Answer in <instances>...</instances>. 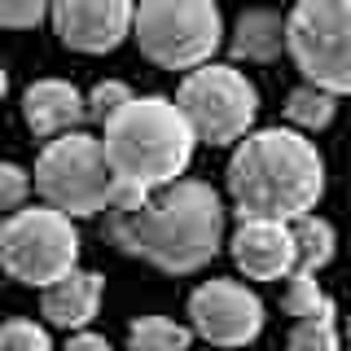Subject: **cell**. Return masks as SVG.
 <instances>
[{"label": "cell", "instance_id": "ac0fdd59", "mask_svg": "<svg viewBox=\"0 0 351 351\" xmlns=\"http://www.w3.org/2000/svg\"><path fill=\"white\" fill-rule=\"evenodd\" d=\"M281 307H285V316H294V325H299V321H312V316L334 312V299L321 290V281H316L312 272H294V277L285 281Z\"/></svg>", "mask_w": 351, "mask_h": 351}, {"label": "cell", "instance_id": "d6986e66", "mask_svg": "<svg viewBox=\"0 0 351 351\" xmlns=\"http://www.w3.org/2000/svg\"><path fill=\"white\" fill-rule=\"evenodd\" d=\"M285 351H338L334 312L312 316V321H299V325L290 329V343H285Z\"/></svg>", "mask_w": 351, "mask_h": 351}, {"label": "cell", "instance_id": "ffe728a7", "mask_svg": "<svg viewBox=\"0 0 351 351\" xmlns=\"http://www.w3.org/2000/svg\"><path fill=\"white\" fill-rule=\"evenodd\" d=\"M132 97H136V93H132L123 80H101V84L93 88V93H88V119L106 128L123 106H132Z\"/></svg>", "mask_w": 351, "mask_h": 351}, {"label": "cell", "instance_id": "30bf717a", "mask_svg": "<svg viewBox=\"0 0 351 351\" xmlns=\"http://www.w3.org/2000/svg\"><path fill=\"white\" fill-rule=\"evenodd\" d=\"M136 5L128 0H62L53 5V27L75 53H114L132 36Z\"/></svg>", "mask_w": 351, "mask_h": 351}, {"label": "cell", "instance_id": "44dd1931", "mask_svg": "<svg viewBox=\"0 0 351 351\" xmlns=\"http://www.w3.org/2000/svg\"><path fill=\"white\" fill-rule=\"evenodd\" d=\"M0 351H53L49 329L27 321V316H14V321L0 325Z\"/></svg>", "mask_w": 351, "mask_h": 351}, {"label": "cell", "instance_id": "5b68a950", "mask_svg": "<svg viewBox=\"0 0 351 351\" xmlns=\"http://www.w3.org/2000/svg\"><path fill=\"white\" fill-rule=\"evenodd\" d=\"M132 40L162 71H202L224 44V14L211 0H145L136 5Z\"/></svg>", "mask_w": 351, "mask_h": 351}, {"label": "cell", "instance_id": "9c48e42d", "mask_svg": "<svg viewBox=\"0 0 351 351\" xmlns=\"http://www.w3.org/2000/svg\"><path fill=\"white\" fill-rule=\"evenodd\" d=\"M189 329L215 347H250L263 329V299L228 277L202 281L189 294Z\"/></svg>", "mask_w": 351, "mask_h": 351}, {"label": "cell", "instance_id": "4fadbf2b", "mask_svg": "<svg viewBox=\"0 0 351 351\" xmlns=\"http://www.w3.org/2000/svg\"><path fill=\"white\" fill-rule=\"evenodd\" d=\"M101 294H106L101 272H93V268H75L71 277H62L58 285H49V290H44L40 312H44V321H49V325L80 334V329L93 325L97 307H101Z\"/></svg>", "mask_w": 351, "mask_h": 351}, {"label": "cell", "instance_id": "3957f363", "mask_svg": "<svg viewBox=\"0 0 351 351\" xmlns=\"http://www.w3.org/2000/svg\"><path fill=\"white\" fill-rule=\"evenodd\" d=\"M193 145L197 136L189 119H184V110L162 93L132 97V106H123L101 128V149L110 171L123 189H136V193L171 189L189 167Z\"/></svg>", "mask_w": 351, "mask_h": 351}, {"label": "cell", "instance_id": "7c38bea8", "mask_svg": "<svg viewBox=\"0 0 351 351\" xmlns=\"http://www.w3.org/2000/svg\"><path fill=\"white\" fill-rule=\"evenodd\" d=\"M22 119H27V128L44 141L71 136V132H84L88 97L66 80H36L22 93Z\"/></svg>", "mask_w": 351, "mask_h": 351}, {"label": "cell", "instance_id": "ba28073f", "mask_svg": "<svg viewBox=\"0 0 351 351\" xmlns=\"http://www.w3.org/2000/svg\"><path fill=\"white\" fill-rule=\"evenodd\" d=\"M176 106L184 110L197 141H206V145H233L237 141L241 145L259 114V88L246 80V71L211 62L202 71L184 75Z\"/></svg>", "mask_w": 351, "mask_h": 351}, {"label": "cell", "instance_id": "7a4b0ae2", "mask_svg": "<svg viewBox=\"0 0 351 351\" xmlns=\"http://www.w3.org/2000/svg\"><path fill=\"white\" fill-rule=\"evenodd\" d=\"M325 193V158L294 128H259L228 158V197L241 219L299 224Z\"/></svg>", "mask_w": 351, "mask_h": 351}, {"label": "cell", "instance_id": "52a82bcc", "mask_svg": "<svg viewBox=\"0 0 351 351\" xmlns=\"http://www.w3.org/2000/svg\"><path fill=\"white\" fill-rule=\"evenodd\" d=\"M285 53L312 88L351 93V0H299L285 14Z\"/></svg>", "mask_w": 351, "mask_h": 351}, {"label": "cell", "instance_id": "6da1fadb", "mask_svg": "<svg viewBox=\"0 0 351 351\" xmlns=\"http://www.w3.org/2000/svg\"><path fill=\"white\" fill-rule=\"evenodd\" d=\"M106 237L123 255H136L162 272H197L224 246V202L206 180H176L171 189H123L106 211Z\"/></svg>", "mask_w": 351, "mask_h": 351}, {"label": "cell", "instance_id": "9a60e30c", "mask_svg": "<svg viewBox=\"0 0 351 351\" xmlns=\"http://www.w3.org/2000/svg\"><path fill=\"white\" fill-rule=\"evenodd\" d=\"M193 329L171 316H141L128 325V351H189Z\"/></svg>", "mask_w": 351, "mask_h": 351}, {"label": "cell", "instance_id": "cb8c5ba5", "mask_svg": "<svg viewBox=\"0 0 351 351\" xmlns=\"http://www.w3.org/2000/svg\"><path fill=\"white\" fill-rule=\"evenodd\" d=\"M66 351H114L106 334H93V329H80V334L66 338Z\"/></svg>", "mask_w": 351, "mask_h": 351}, {"label": "cell", "instance_id": "2e32d148", "mask_svg": "<svg viewBox=\"0 0 351 351\" xmlns=\"http://www.w3.org/2000/svg\"><path fill=\"white\" fill-rule=\"evenodd\" d=\"M294 228V255H299V272H321L329 259H334V250H338V233H334V224L321 215H307L299 219V224H290Z\"/></svg>", "mask_w": 351, "mask_h": 351}, {"label": "cell", "instance_id": "277c9868", "mask_svg": "<svg viewBox=\"0 0 351 351\" xmlns=\"http://www.w3.org/2000/svg\"><path fill=\"white\" fill-rule=\"evenodd\" d=\"M31 180H36L44 206H53V211L71 219L106 215L123 193V184L114 180V171L106 162L101 136H88V132H71V136L49 141L36 158Z\"/></svg>", "mask_w": 351, "mask_h": 351}, {"label": "cell", "instance_id": "7402d4cb", "mask_svg": "<svg viewBox=\"0 0 351 351\" xmlns=\"http://www.w3.org/2000/svg\"><path fill=\"white\" fill-rule=\"evenodd\" d=\"M31 171L27 167H18V162H0V211H22L27 206V197H31Z\"/></svg>", "mask_w": 351, "mask_h": 351}, {"label": "cell", "instance_id": "603a6c76", "mask_svg": "<svg viewBox=\"0 0 351 351\" xmlns=\"http://www.w3.org/2000/svg\"><path fill=\"white\" fill-rule=\"evenodd\" d=\"M49 9L40 0H0V27H14V31H27V27H40Z\"/></svg>", "mask_w": 351, "mask_h": 351}, {"label": "cell", "instance_id": "d4e9b609", "mask_svg": "<svg viewBox=\"0 0 351 351\" xmlns=\"http://www.w3.org/2000/svg\"><path fill=\"white\" fill-rule=\"evenodd\" d=\"M5 93H9V75H5V66H0V101H5Z\"/></svg>", "mask_w": 351, "mask_h": 351}, {"label": "cell", "instance_id": "8992f818", "mask_svg": "<svg viewBox=\"0 0 351 351\" xmlns=\"http://www.w3.org/2000/svg\"><path fill=\"white\" fill-rule=\"evenodd\" d=\"M0 268L22 285H58L80 268V228L53 206H22L0 224Z\"/></svg>", "mask_w": 351, "mask_h": 351}, {"label": "cell", "instance_id": "8fae6325", "mask_svg": "<svg viewBox=\"0 0 351 351\" xmlns=\"http://www.w3.org/2000/svg\"><path fill=\"white\" fill-rule=\"evenodd\" d=\"M233 263L250 281H290L299 272V255H294V228L281 219H241L228 237Z\"/></svg>", "mask_w": 351, "mask_h": 351}, {"label": "cell", "instance_id": "484cf974", "mask_svg": "<svg viewBox=\"0 0 351 351\" xmlns=\"http://www.w3.org/2000/svg\"><path fill=\"white\" fill-rule=\"evenodd\" d=\"M347 338H351V316H347Z\"/></svg>", "mask_w": 351, "mask_h": 351}, {"label": "cell", "instance_id": "e0dca14e", "mask_svg": "<svg viewBox=\"0 0 351 351\" xmlns=\"http://www.w3.org/2000/svg\"><path fill=\"white\" fill-rule=\"evenodd\" d=\"M334 97L329 93H321V88H312V84H303V88H294L290 97H285V114H290V123H294V132H321V128H329L334 123Z\"/></svg>", "mask_w": 351, "mask_h": 351}, {"label": "cell", "instance_id": "5bb4252c", "mask_svg": "<svg viewBox=\"0 0 351 351\" xmlns=\"http://www.w3.org/2000/svg\"><path fill=\"white\" fill-rule=\"evenodd\" d=\"M237 62H277L285 53V18L277 9H246L233 22V36H228Z\"/></svg>", "mask_w": 351, "mask_h": 351}]
</instances>
